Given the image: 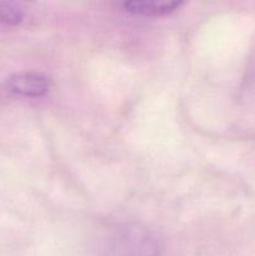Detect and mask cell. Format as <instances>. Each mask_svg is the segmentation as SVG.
Instances as JSON below:
<instances>
[{
  "instance_id": "3",
  "label": "cell",
  "mask_w": 255,
  "mask_h": 256,
  "mask_svg": "<svg viewBox=\"0 0 255 256\" xmlns=\"http://www.w3.org/2000/svg\"><path fill=\"white\" fill-rule=\"evenodd\" d=\"M182 2H156V0H132L122 2L125 12L142 16H160L175 12L182 5Z\"/></svg>"
},
{
  "instance_id": "1",
  "label": "cell",
  "mask_w": 255,
  "mask_h": 256,
  "mask_svg": "<svg viewBox=\"0 0 255 256\" xmlns=\"http://www.w3.org/2000/svg\"><path fill=\"white\" fill-rule=\"evenodd\" d=\"M159 240L148 228L128 224L112 230L105 244V256H156Z\"/></svg>"
},
{
  "instance_id": "4",
  "label": "cell",
  "mask_w": 255,
  "mask_h": 256,
  "mask_svg": "<svg viewBox=\"0 0 255 256\" xmlns=\"http://www.w3.org/2000/svg\"><path fill=\"white\" fill-rule=\"evenodd\" d=\"M22 19H24V12L16 4L0 2V24L14 26L20 24Z\"/></svg>"
},
{
  "instance_id": "2",
  "label": "cell",
  "mask_w": 255,
  "mask_h": 256,
  "mask_svg": "<svg viewBox=\"0 0 255 256\" xmlns=\"http://www.w3.org/2000/svg\"><path fill=\"white\" fill-rule=\"evenodd\" d=\"M8 92L24 98H42L49 92L50 80L40 72H19L6 80Z\"/></svg>"
}]
</instances>
